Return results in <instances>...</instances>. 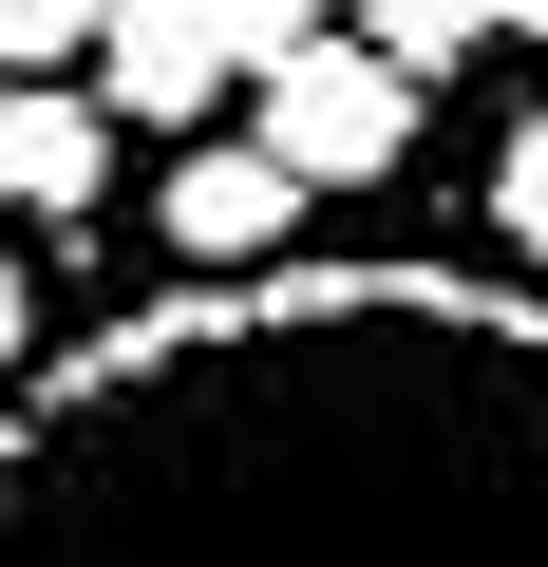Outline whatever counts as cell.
Returning <instances> with one entry per match:
<instances>
[{
  "label": "cell",
  "instance_id": "obj_1",
  "mask_svg": "<svg viewBox=\"0 0 548 567\" xmlns=\"http://www.w3.org/2000/svg\"><path fill=\"white\" fill-rule=\"evenodd\" d=\"M0 567H548V303L189 265L0 398Z\"/></svg>",
  "mask_w": 548,
  "mask_h": 567
},
{
  "label": "cell",
  "instance_id": "obj_2",
  "mask_svg": "<svg viewBox=\"0 0 548 567\" xmlns=\"http://www.w3.org/2000/svg\"><path fill=\"white\" fill-rule=\"evenodd\" d=\"M303 39H322V0H114L95 95H114V133H208L265 58H303Z\"/></svg>",
  "mask_w": 548,
  "mask_h": 567
},
{
  "label": "cell",
  "instance_id": "obj_3",
  "mask_svg": "<svg viewBox=\"0 0 548 567\" xmlns=\"http://www.w3.org/2000/svg\"><path fill=\"white\" fill-rule=\"evenodd\" d=\"M246 95H265V114H246V133H265V152H285V171H303V189H379V171H397V152H416V76H397V58H379V39H360V20H322V39H303V58H265V76H246Z\"/></svg>",
  "mask_w": 548,
  "mask_h": 567
},
{
  "label": "cell",
  "instance_id": "obj_4",
  "mask_svg": "<svg viewBox=\"0 0 548 567\" xmlns=\"http://www.w3.org/2000/svg\"><path fill=\"white\" fill-rule=\"evenodd\" d=\"M152 227H170V265H285V227H303V171L265 152V133H170V189H152Z\"/></svg>",
  "mask_w": 548,
  "mask_h": 567
},
{
  "label": "cell",
  "instance_id": "obj_5",
  "mask_svg": "<svg viewBox=\"0 0 548 567\" xmlns=\"http://www.w3.org/2000/svg\"><path fill=\"white\" fill-rule=\"evenodd\" d=\"M114 189V95L95 76H0V208L20 227H76Z\"/></svg>",
  "mask_w": 548,
  "mask_h": 567
},
{
  "label": "cell",
  "instance_id": "obj_6",
  "mask_svg": "<svg viewBox=\"0 0 548 567\" xmlns=\"http://www.w3.org/2000/svg\"><path fill=\"white\" fill-rule=\"evenodd\" d=\"M341 20H360V39H379V58L416 76V95H435V76H473V58L510 39V20H492V0H341Z\"/></svg>",
  "mask_w": 548,
  "mask_h": 567
},
{
  "label": "cell",
  "instance_id": "obj_7",
  "mask_svg": "<svg viewBox=\"0 0 548 567\" xmlns=\"http://www.w3.org/2000/svg\"><path fill=\"white\" fill-rule=\"evenodd\" d=\"M114 0H0V76H95Z\"/></svg>",
  "mask_w": 548,
  "mask_h": 567
},
{
  "label": "cell",
  "instance_id": "obj_8",
  "mask_svg": "<svg viewBox=\"0 0 548 567\" xmlns=\"http://www.w3.org/2000/svg\"><path fill=\"white\" fill-rule=\"evenodd\" d=\"M492 246H510V265H548V114H510V133H492Z\"/></svg>",
  "mask_w": 548,
  "mask_h": 567
},
{
  "label": "cell",
  "instance_id": "obj_9",
  "mask_svg": "<svg viewBox=\"0 0 548 567\" xmlns=\"http://www.w3.org/2000/svg\"><path fill=\"white\" fill-rule=\"evenodd\" d=\"M39 379V284H20V246H0V398Z\"/></svg>",
  "mask_w": 548,
  "mask_h": 567
},
{
  "label": "cell",
  "instance_id": "obj_10",
  "mask_svg": "<svg viewBox=\"0 0 548 567\" xmlns=\"http://www.w3.org/2000/svg\"><path fill=\"white\" fill-rule=\"evenodd\" d=\"M492 20H510V39H548V0H492Z\"/></svg>",
  "mask_w": 548,
  "mask_h": 567
}]
</instances>
